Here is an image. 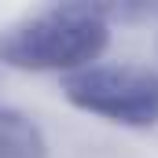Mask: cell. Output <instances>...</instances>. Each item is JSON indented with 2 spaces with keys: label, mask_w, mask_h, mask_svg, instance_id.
Listing matches in <instances>:
<instances>
[{
  "label": "cell",
  "mask_w": 158,
  "mask_h": 158,
  "mask_svg": "<svg viewBox=\"0 0 158 158\" xmlns=\"http://www.w3.org/2000/svg\"><path fill=\"white\" fill-rule=\"evenodd\" d=\"M110 19L99 4H52L0 30V66L26 74H77L107 52Z\"/></svg>",
  "instance_id": "obj_1"
},
{
  "label": "cell",
  "mask_w": 158,
  "mask_h": 158,
  "mask_svg": "<svg viewBox=\"0 0 158 158\" xmlns=\"http://www.w3.org/2000/svg\"><path fill=\"white\" fill-rule=\"evenodd\" d=\"M63 96L85 114L125 125L155 129L158 125V70L140 63H96L63 81Z\"/></svg>",
  "instance_id": "obj_2"
},
{
  "label": "cell",
  "mask_w": 158,
  "mask_h": 158,
  "mask_svg": "<svg viewBox=\"0 0 158 158\" xmlns=\"http://www.w3.org/2000/svg\"><path fill=\"white\" fill-rule=\"evenodd\" d=\"M0 158H48V140L26 110L0 107Z\"/></svg>",
  "instance_id": "obj_3"
}]
</instances>
